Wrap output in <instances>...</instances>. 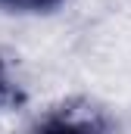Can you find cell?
I'll list each match as a JSON object with an SVG mask.
<instances>
[{"instance_id":"6da1fadb","label":"cell","mask_w":131,"mask_h":134,"mask_svg":"<svg viewBox=\"0 0 131 134\" xmlns=\"http://www.w3.org/2000/svg\"><path fill=\"white\" fill-rule=\"evenodd\" d=\"M34 134H100L94 125L81 122V119H66V115H56L50 122H44Z\"/></svg>"},{"instance_id":"3957f363","label":"cell","mask_w":131,"mask_h":134,"mask_svg":"<svg viewBox=\"0 0 131 134\" xmlns=\"http://www.w3.org/2000/svg\"><path fill=\"white\" fill-rule=\"evenodd\" d=\"M9 100V84H6V75H3V66H0V103Z\"/></svg>"},{"instance_id":"7a4b0ae2","label":"cell","mask_w":131,"mask_h":134,"mask_svg":"<svg viewBox=\"0 0 131 134\" xmlns=\"http://www.w3.org/2000/svg\"><path fill=\"white\" fill-rule=\"evenodd\" d=\"M3 6H13V9H28V13H41V9H53L59 6L63 0H0Z\"/></svg>"}]
</instances>
